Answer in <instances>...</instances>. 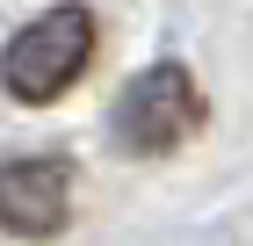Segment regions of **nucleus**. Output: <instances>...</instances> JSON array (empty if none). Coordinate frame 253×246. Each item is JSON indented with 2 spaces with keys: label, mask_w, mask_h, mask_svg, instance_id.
I'll return each mask as SVG.
<instances>
[{
  "label": "nucleus",
  "mask_w": 253,
  "mask_h": 246,
  "mask_svg": "<svg viewBox=\"0 0 253 246\" xmlns=\"http://www.w3.org/2000/svg\"><path fill=\"white\" fill-rule=\"evenodd\" d=\"M87 58H94V15L65 0V7H43L29 29L7 37V51H0V87L15 101H29V109H43V101H58L65 87L87 73Z\"/></svg>",
  "instance_id": "nucleus-1"
},
{
  "label": "nucleus",
  "mask_w": 253,
  "mask_h": 246,
  "mask_svg": "<svg viewBox=\"0 0 253 246\" xmlns=\"http://www.w3.org/2000/svg\"><path fill=\"white\" fill-rule=\"evenodd\" d=\"M195 131H203V87H195V73L174 65V58H167V65H145V73L116 95V109H109V138H116V152H130V159L181 152Z\"/></svg>",
  "instance_id": "nucleus-2"
},
{
  "label": "nucleus",
  "mask_w": 253,
  "mask_h": 246,
  "mask_svg": "<svg viewBox=\"0 0 253 246\" xmlns=\"http://www.w3.org/2000/svg\"><path fill=\"white\" fill-rule=\"evenodd\" d=\"M65 225H73V159L65 152L0 159V232H15V239H58Z\"/></svg>",
  "instance_id": "nucleus-3"
}]
</instances>
